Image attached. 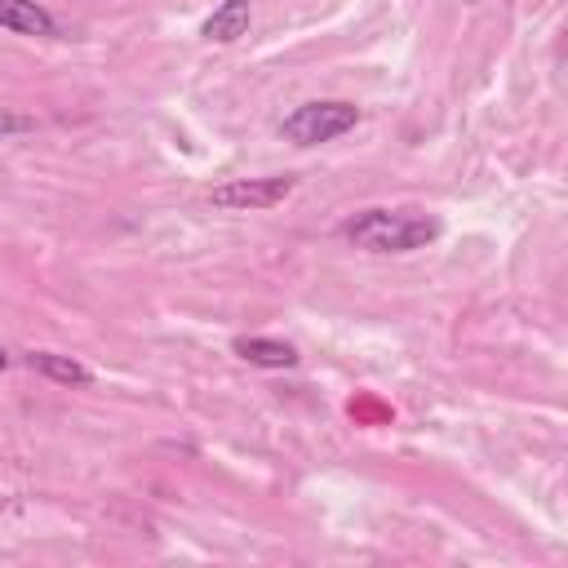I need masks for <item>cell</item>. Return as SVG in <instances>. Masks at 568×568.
Listing matches in <instances>:
<instances>
[{"mask_svg": "<svg viewBox=\"0 0 568 568\" xmlns=\"http://www.w3.org/2000/svg\"><path fill=\"white\" fill-rule=\"evenodd\" d=\"M439 235V222L426 213H395V209H364L342 222V240L364 253H413Z\"/></svg>", "mask_w": 568, "mask_h": 568, "instance_id": "cell-1", "label": "cell"}, {"mask_svg": "<svg viewBox=\"0 0 568 568\" xmlns=\"http://www.w3.org/2000/svg\"><path fill=\"white\" fill-rule=\"evenodd\" d=\"M359 124V106L342 102V98H320V102H302L280 120V138H288L293 146H320L333 142L342 133H351Z\"/></svg>", "mask_w": 568, "mask_h": 568, "instance_id": "cell-2", "label": "cell"}, {"mask_svg": "<svg viewBox=\"0 0 568 568\" xmlns=\"http://www.w3.org/2000/svg\"><path fill=\"white\" fill-rule=\"evenodd\" d=\"M293 186H297V178H240V182H222V186H213V209H226V213H253V209H275V204H284L288 195H293Z\"/></svg>", "mask_w": 568, "mask_h": 568, "instance_id": "cell-3", "label": "cell"}, {"mask_svg": "<svg viewBox=\"0 0 568 568\" xmlns=\"http://www.w3.org/2000/svg\"><path fill=\"white\" fill-rule=\"evenodd\" d=\"M0 27L13 36H40V40L58 36V18L36 0H0Z\"/></svg>", "mask_w": 568, "mask_h": 568, "instance_id": "cell-4", "label": "cell"}, {"mask_svg": "<svg viewBox=\"0 0 568 568\" xmlns=\"http://www.w3.org/2000/svg\"><path fill=\"white\" fill-rule=\"evenodd\" d=\"M248 22H253V4H248V0H222V4L204 18L200 36H204L209 44H231V40H240V36L248 31Z\"/></svg>", "mask_w": 568, "mask_h": 568, "instance_id": "cell-5", "label": "cell"}, {"mask_svg": "<svg viewBox=\"0 0 568 568\" xmlns=\"http://www.w3.org/2000/svg\"><path fill=\"white\" fill-rule=\"evenodd\" d=\"M235 355L257 368H297V346L280 337H235Z\"/></svg>", "mask_w": 568, "mask_h": 568, "instance_id": "cell-6", "label": "cell"}, {"mask_svg": "<svg viewBox=\"0 0 568 568\" xmlns=\"http://www.w3.org/2000/svg\"><path fill=\"white\" fill-rule=\"evenodd\" d=\"M27 368H36L40 377L62 382V386H89V382H93V373H89L80 359H71V355H53V351H27Z\"/></svg>", "mask_w": 568, "mask_h": 568, "instance_id": "cell-7", "label": "cell"}, {"mask_svg": "<svg viewBox=\"0 0 568 568\" xmlns=\"http://www.w3.org/2000/svg\"><path fill=\"white\" fill-rule=\"evenodd\" d=\"M36 129V115H22V111H9L0 106V138H13V133H31Z\"/></svg>", "mask_w": 568, "mask_h": 568, "instance_id": "cell-8", "label": "cell"}, {"mask_svg": "<svg viewBox=\"0 0 568 568\" xmlns=\"http://www.w3.org/2000/svg\"><path fill=\"white\" fill-rule=\"evenodd\" d=\"M0 368H9V355H4V351H0Z\"/></svg>", "mask_w": 568, "mask_h": 568, "instance_id": "cell-9", "label": "cell"}]
</instances>
